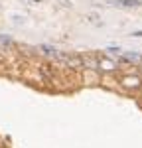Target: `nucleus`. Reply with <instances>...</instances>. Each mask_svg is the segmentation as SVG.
<instances>
[{
    "instance_id": "2",
    "label": "nucleus",
    "mask_w": 142,
    "mask_h": 148,
    "mask_svg": "<svg viewBox=\"0 0 142 148\" xmlns=\"http://www.w3.org/2000/svg\"><path fill=\"white\" fill-rule=\"evenodd\" d=\"M97 69L103 71V73H113V71L118 69V63L113 61V59H109L106 56H103V57H97Z\"/></svg>"
},
{
    "instance_id": "1",
    "label": "nucleus",
    "mask_w": 142,
    "mask_h": 148,
    "mask_svg": "<svg viewBox=\"0 0 142 148\" xmlns=\"http://www.w3.org/2000/svg\"><path fill=\"white\" fill-rule=\"evenodd\" d=\"M120 85L124 89H130V91H140L142 89V79L138 75H124L120 79Z\"/></svg>"
},
{
    "instance_id": "5",
    "label": "nucleus",
    "mask_w": 142,
    "mask_h": 148,
    "mask_svg": "<svg viewBox=\"0 0 142 148\" xmlns=\"http://www.w3.org/2000/svg\"><path fill=\"white\" fill-rule=\"evenodd\" d=\"M140 65H142V59H140Z\"/></svg>"
},
{
    "instance_id": "3",
    "label": "nucleus",
    "mask_w": 142,
    "mask_h": 148,
    "mask_svg": "<svg viewBox=\"0 0 142 148\" xmlns=\"http://www.w3.org/2000/svg\"><path fill=\"white\" fill-rule=\"evenodd\" d=\"M117 6H124V8H130V6H140L138 0H117L115 2Z\"/></svg>"
},
{
    "instance_id": "4",
    "label": "nucleus",
    "mask_w": 142,
    "mask_h": 148,
    "mask_svg": "<svg viewBox=\"0 0 142 148\" xmlns=\"http://www.w3.org/2000/svg\"><path fill=\"white\" fill-rule=\"evenodd\" d=\"M132 36H136V38H140V36H142V32H132Z\"/></svg>"
}]
</instances>
